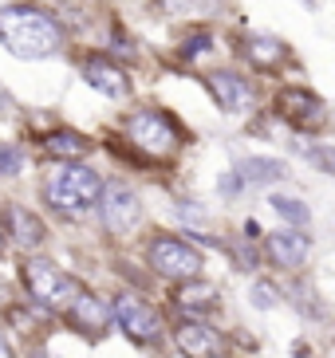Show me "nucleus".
<instances>
[{"instance_id": "f257e3e1", "label": "nucleus", "mask_w": 335, "mask_h": 358, "mask_svg": "<svg viewBox=\"0 0 335 358\" xmlns=\"http://www.w3.org/2000/svg\"><path fill=\"white\" fill-rule=\"evenodd\" d=\"M0 43L16 59H48L63 48V32L43 8L12 4V8L0 12Z\"/></svg>"}, {"instance_id": "f03ea898", "label": "nucleus", "mask_w": 335, "mask_h": 358, "mask_svg": "<svg viewBox=\"0 0 335 358\" xmlns=\"http://www.w3.org/2000/svg\"><path fill=\"white\" fill-rule=\"evenodd\" d=\"M103 197V178L95 173L91 166H79V162H63L55 166L48 178H43V201L52 205L63 217H87V213L99 205Z\"/></svg>"}, {"instance_id": "7ed1b4c3", "label": "nucleus", "mask_w": 335, "mask_h": 358, "mask_svg": "<svg viewBox=\"0 0 335 358\" xmlns=\"http://www.w3.org/2000/svg\"><path fill=\"white\" fill-rule=\"evenodd\" d=\"M20 275H24V287L32 292V299H40L43 307H55V311H71L75 299L83 295L79 280H71L52 260H24Z\"/></svg>"}, {"instance_id": "20e7f679", "label": "nucleus", "mask_w": 335, "mask_h": 358, "mask_svg": "<svg viewBox=\"0 0 335 358\" xmlns=\"http://www.w3.org/2000/svg\"><path fill=\"white\" fill-rule=\"evenodd\" d=\"M126 134L150 158H174L182 150V127L166 110H138V115H130Z\"/></svg>"}, {"instance_id": "39448f33", "label": "nucleus", "mask_w": 335, "mask_h": 358, "mask_svg": "<svg viewBox=\"0 0 335 358\" xmlns=\"http://www.w3.org/2000/svg\"><path fill=\"white\" fill-rule=\"evenodd\" d=\"M150 268H154L158 275H166V280H201V252L198 248H189L186 241H178V236H154L150 241Z\"/></svg>"}, {"instance_id": "423d86ee", "label": "nucleus", "mask_w": 335, "mask_h": 358, "mask_svg": "<svg viewBox=\"0 0 335 358\" xmlns=\"http://www.w3.org/2000/svg\"><path fill=\"white\" fill-rule=\"evenodd\" d=\"M115 319L123 327V335L130 343H138V347H154L158 338H162V319H158V311L135 292H123L115 299Z\"/></svg>"}, {"instance_id": "0eeeda50", "label": "nucleus", "mask_w": 335, "mask_h": 358, "mask_svg": "<svg viewBox=\"0 0 335 358\" xmlns=\"http://www.w3.org/2000/svg\"><path fill=\"white\" fill-rule=\"evenodd\" d=\"M142 217V205L126 185H103V197H99V221L107 232H130Z\"/></svg>"}, {"instance_id": "6e6552de", "label": "nucleus", "mask_w": 335, "mask_h": 358, "mask_svg": "<svg viewBox=\"0 0 335 358\" xmlns=\"http://www.w3.org/2000/svg\"><path fill=\"white\" fill-rule=\"evenodd\" d=\"M276 115H280L284 122H292L296 130L324 127V103H320L312 91H304V87H288V91H280V95H276Z\"/></svg>"}, {"instance_id": "1a4fd4ad", "label": "nucleus", "mask_w": 335, "mask_h": 358, "mask_svg": "<svg viewBox=\"0 0 335 358\" xmlns=\"http://www.w3.org/2000/svg\"><path fill=\"white\" fill-rule=\"evenodd\" d=\"M174 343H178V350L186 358H221L225 355V338H221L210 323H201V319H186V323H178Z\"/></svg>"}, {"instance_id": "9d476101", "label": "nucleus", "mask_w": 335, "mask_h": 358, "mask_svg": "<svg viewBox=\"0 0 335 358\" xmlns=\"http://www.w3.org/2000/svg\"><path fill=\"white\" fill-rule=\"evenodd\" d=\"M210 91H213V99H217V106L221 110H229V115H241V110L252 106V87L245 83L237 71L210 75Z\"/></svg>"}, {"instance_id": "9b49d317", "label": "nucleus", "mask_w": 335, "mask_h": 358, "mask_svg": "<svg viewBox=\"0 0 335 358\" xmlns=\"http://www.w3.org/2000/svg\"><path fill=\"white\" fill-rule=\"evenodd\" d=\"M308 248H312V241L304 232H273L268 236V260L276 268H300L308 260Z\"/></svg>"}, {"instance_id": "f8f14e48", "label": "nucleus", "mask_w": 335, "mask_h": 358, "mask_svg": "<svg viewBox=\"0 0 335 358\" xmlns=\"http://www.w3.org/2000/svg\"><path fill=\"white\" fill-rule=\"evenodd\" d=\"M83 79L99 91V95H107V99H123L126 91H130V79H126L115 64H107V59H87V64H83Z\"/></svg>"}, {"instance_id": "ddd939ff", "label": "nucleus", "mask_w": 335, "mask_h": 358, "mask_svg": "<svg viewBox=\"0 0 335 358\" xmlns=\"http://www.w3.org/2000/svg\"><path fill=\"white\" fill-rule=\"evenodd\" d=\"M174 303L189 315H210L213 307H221V292L205 280H186V284L174 292Z\"/></svg>"}, {"instance_id": "4468645a", "label": "nucleus", "mask_w": 335, "mask_h": 358, "mask_svg": "<svg viewBox=\"0 0 335 358\" xmlns=\"http://www.w3.org/2000/svg\"><path fill=\"white\" fill-rule=\"evenodd\" d=\"M67 315H71V323L79 327V331H83L87 338H103L107 323H111V311H107V307L99 303V299H91L87 292L79 295V299H75V307L67 311Z\"/></svg>"}, {"instance_id": "2eb2a0df", "label": "nucleus", "mask_w": 335, "mask_h": 358, "mask_svg": "<svg viewBox=\"0 0 335 358\" xmlns=\"http://www.w3.org/2000/svg\"><path fill=\"white\" fill-rule=\"evenodd\" d=\"M245 55H249V64H252V67H261V71H273V67L284 64L288 48H284L276 36H252V40L245 43Z\"/></svg>"}, {"instance_id": "dca6fc26", "label": "nucleus", "mask_w": 335, "mask_h": 358, "mask_svg": "<svg viewBox=\"0 0 335 358\" xmlns=\"http://www.w3.org/2000/svg\"><path fill=\"white\" fill-rule=\"evenodd\" d=\"M43 150L52 154V158H63V162H79L91 150L83 134H75V130H52V134H43Z\"/></svg>"}, {"instance_id": "f3484780", "label": "nucleus", "mask_w": 335, "mask_h": 358, "mask_svg": "<svg viewBox=\"0 0 335 358\" xmlns=\"http://www.w3.org/2000/svg\"><path fill=\"white\" fill-rule=\"evenodd\" d=\"M8 236H12L16 244H24V248H36V244H43V224H40V217H32L28 209L12 205V209H8Z\"/></svg>"}, {"instance_id": "a211bd4d", "label": "nucleus", "mask_w": 335, "mask_h": 358, "mask_svg": "<svg viewBox=\"0 0 335 358\" xmlns=\"http://www.w3.org/2000/svg\"><path fill=\"white\" fill-rule=\"evenodd\" d=\"M241 178L249 181V185H273V181L284 178V162H276V158H249L241 166Z\"/></svg>"}, {"instance_id": "6ab92c4d", "label": "nucleus", "mask_w": 335, "mask_h": 358, "mask_svg": "<svg viewBox=\"0 0 335 358\" xmlns=\"http://www.w3.org/2000/svg\"><path fill=\"white\" fill-rule=\"evenodd\" d=\"M273 209L280 213L284 221H292V224H308V205H304V201H292V197H276V201H273Z\"/></svg>"}, {"instance_id": "aec40b11", "label": "nucleus", "mask_w": 335, "mask_h": 358, "mask_svg": "<svg viewBox=\"0 0 335 358\" xmlns=\"http://www.w3.org/2000/svg\"><path fill=\"white\" fill-rule=\"evenodd\" d=\"M158 4H162V12H170V16H193V12L210 8V0H158Z\"/></svg>"}, {"instance_id": "412c9836", "label": "nucleus", "mask_w": 335, "mask_h": 358, "mask_svg": "<svg viewBox=\"0 0 335 358\" xmlns=\"http://www.w3.org/2000/svg\"><path fill=\"white\" fill-rule=\"evenodd\" d=\"M24 166V154L16 146H0V178H12V173H20Z\"/></svg>"}, {"instance_id": "4be33fe9", "label": "nucleus", "mask_w": 335, "mask_h": 358, "mask_svg": "<svg viewBox=\"0 0 335 358\" xmlns=\"http://www.w3.org/2000/svg\"><path fill=\"white\" fill-rule=\"evenodd\" d=\"M308 158H312L315 166L324 169V173H331V178H335V146H320V150H308Z\"/></svg>"}, {"instance_id": "5701e85b", "label": "nucleus", "mask_w": 335, "mask_h": 358, "mask_svg": "<svg viewBox=\"0 0 335 358\" xmlns=\"http://www.w3.org/2000/svg\"><path fill=\"white\" fill-rule=\"evenodd\" d=\"M252 295H257V307H273L276 303V292L268 284H257V287H252Z\"/></svg>"}, {"instance_id": "b1692460", "label": "nucleus", "mask_w": 335, "mask_h": 358, "mask_svg": "<svg viewBox=\"0 0 335 358\" xmlns=\"http://www.w3.org/2000/svg\"><path fill=\"white\" fill-rule=\"evenodd\" d=\"M201 48H210V36H193V43H186V52H182V55L193 59V55H201Z\"/></svg>"}, {"instance_id": "393cba45", "label": "nucleus", "mask_w": 335, "mask_h": 358, "mask_svg": "<svg viewBox=\"0 0 335 358\" xmlns=\"http://www.w3.org/2000/svg\"><path fill=\"white\" fill-rule=\"evenodd\" d=\"M0 358H16V355H12V347H8V338H4V335H0Z\"/></svg>"}, {"instance_id": "a878e982", "label": "nucleus", "mask_w": 335, "mask_h": 358, "mask_svg": "<svg viewBox=\"0 0 335 358\" xmlns=\"http://www.w3.org/2000/svg\"><path fill=\"white\" fill-rule=\"evenodd\" d=\"M8 103H12V99H8V91L0 87V110H8Z\"/></svg>"}, {"instance_id": "bb28decb", "label": "nucleus", "mask_w": 335, "mask_h": 358, "mask_svg": "<svg viewBox=\"0 0 335 358\" xmlns=\"http://www.w3.org/2000/svg\"><path fill=\"white\" fill-rule=\"evenodd\" d=\"M0 252H4V229H0Z\"/></svg>"}, {"instance_id": "cd10ccee", "label": "nucleus", "mask_w": 335, "mask_h": 358, "mask_svg": "<svg viewBox=\"0 0 335 358\" xmlns=\"http://www.w3.org/2000/svg\"><path fill=\"white\" fill-rule=\"evenodd\" d=\"M32 358H48V355H43V350H36V355H32Z\"/></svg>"}]
</instances>
